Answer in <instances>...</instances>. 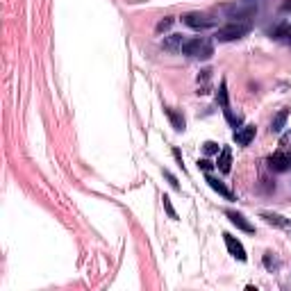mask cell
Segmentation results:
<instances>
[{"mask_svg":"<svg viewBox=\"0 0 291 291\" xmlns=\"http://www.w3.org/2000/svg\"><path fill=\"white\" fill-rule=\"evenodd\" d=\"M261 218H264L269 225H275V227H289V221L284 216H280V214H273V212H264L261 214Z\"/></svg>","mask_w":291,"mask_h":291,"instance_id":"obj_14","label":"cell"},{"mask_svg":"<svg viewBox=\"0 0 291 291\" xmlns=\"http://www.w3.org/2000/svg\"><path fill=\"white\" fill-rule=\"evenodd\" d=\"M182 52L187 57H196V60H210V57L214 55V43H212V39L196 37V39L184 41Z\"/></svg>","mask_w":291,"mask_h":291,"instance_id":"obj_1","label":"cell"},{"mask_svg":"<svg viewBox=\"0 0 291 291\" xmlns=\"http://www.w3.org/2000/svg\"><path fill=\"white\" fill-rule=\"evenodd\" d=\"M205 182H207V184H210V187H212V189H214V191H216V193H221V196H223V198H227V200H232V198H235V193H232V191H230V189H227V187H225V184H223L221 180H216V178L207 176V178H205Z\"/></svg>","mask_w":291,"mask_h":291,"instance_id":"obj_10","label":"cell"},{"mask_svg":"<svg viewBox=\"0 0 291 291\" xmlns=\"http://www.w3.org/2000/svg\"><path fill=\"white\" fill-rule=\"evenodd\" d=\"M173 23H176V18H173V16H166V18H162V21L157 23V32H166L168 27L173 25Z\"/></svg>","mask_w":291,"mask_h":291,"instance_id":"obj_18","label":"cell"},{"mask_svg":"<svg viewBox=\"0 0 291 291\" xmlns=\"http://www.w3.org/2000/svg\"><path fill=\"white\" fill-rule=\"evenodd\" d=\"M271 37H273V39L291 37V25H289V23H278L275 27H271Z\"/></svg>","mask_w":291,"mask_h":291,"instance_id":"obj_15","label":"cell"},{"mask_svg":"<svg viewBox=\"0 0 291 291\" xmlns=\"http://www.w3.org/2000/svg\"><path fill=\"white\" fill-rule=\"evenodd\" d=\"M230 164H232V153H230V148H223L221 155H218V162H216L218 171H221V173H230Z\"/></svg>","mask_w":291,"mask_h":291,"instance_id":"obj_12","label":"cell"},{"mask_svg":"<svg viewBox=\"0 0 291 291\" xmlns=\"http://www.w3.org/2000/svg\"><path fill=\"white\" fill-rule=\"evenodd\" d=\"M221 12L225 14L227 18H235V21H248L250 16H255L257 7L253 3H246V5H225L221 7Z\"/></svg>","mask_w":291,"mask_h":291,"instance_id":"obj_3","label":"cell"},{"mask_svg":"<svg viewBox=\"0 0 291 291\" xmlns=\"http://www.w3.org/2000/svg\"><path fill=\"white\" fill-rule=\"evenodd\" d=\"M282 9H284V12H291V0H284V3H282Z\"/></svg>","mask_w":291,"mask_h":291,"instance_id":"obj_25","label":"cell"},{"mask_svg":"<svg viewBox=\"0 0 291 291\" xmlns=\"http://www.w3.org/2000/svg\"><path fill=\"white\" fill-rule=\"evenodd\" d=\"M244 3H253V0H244Z\"/></svg>","mask_w":291,"mask_h":291,"instance_id":"obj_26","label":"cell"},{"mask_svg":"<svg viewBox=\"0 0 291 291\" xmlns=\"http://www.w3.org/2000/svg\"><path fill=\"white\" fill-rule=\"evenodd\" d=\"M269 166L273 168V171H278V173H282V171H289L291 168V153H275L273 157L269 159Z\"/></svg>","mask_w":291,"mask_h":291,"instance_id":"obj_5","label":"cell"},{"mask_svg":"<svg viewBox=\"0 0 291 291\" xmlns=\"http://www.w3.org/2000/svg\"><path fill=\"white\" fill-rule=\"evenodd\" d=\"M287 119H289V109H280L278 114L273 116V121H271V132H282Z\"/></svg>","mask_w":291,"mask_h":291,"instance_id":"obj_11","label":"cell"},{"mask_svg":"<svg viewBox=\"0 0 291 291\" xmlns=\"http://www.w3.org/2000/svg\"><path fill=\"white\" fill-rule=\"evenodd\" d=\"M162 200H164V210H166V214H168V216H171V218H178V214H176V210H173V205H171V198H168V196H164V198H162Z\"/></svg>","mask_w":291,"mask_h":291,"instance_id":"obj_19","label":"cell"},{"mask_svg":"<svg viewBox=\"0 0 291 291\" xmlns=\"http://www.w3.org/2000/svg\"><path fill=\"white\" fill-rule=\"evenodd\" d=\"M216 100H218V105H221V107H227V86H225V82H221V86H218Z\"/></svg>","mask_w":291,"mask_h":291,"instance_id":"obj_17","label":"cell"},{"mask_svg":"<svg viewBox=\"0 0 291 291\" xmlns=\"http://www.w3.org/2000/svg\"><path fill=\"white\" fill-rule=\"evenodd\" d=\"M202 148H205V153H207V155L218 153V143H214V141H205V143H202Z\"/></svg>","mask_w":291,"mask_h":291,"instance_id":"obj_22","label":"cell"},{"mask_svg":"<svg viewBox=\"0 0 291 291\" xmlns=\"http://www.w3.org/2000/svg\"><path fill=\"white\" fill-rule=\"evenodd\" d=\"M225 119H227V123H230L232 128H239V125L244 123V116H241V114H235V111L227 109V107H225Z\"/></svg>","mask_w":291,"mask_h":291,"instance_id":"obj_16","label":"cell"},{"mask_svg":"<svg viewBox=\"0 0 291 291\" xmlns=\"http://www.w3.org/2000/svg\"><path fill=\"white\" fill-rule=\"evenodd\" d=\"M198 168H200V171H212L214 164H212L210 159H198Z\"/></svg>","mask_w":291,"mask_h":291,"instance_id":"obj_24","label":"cell"},{"mask_svg":"<svg viewBox=\"0 0 291 291\" xmlns=\"http://www.w3.org/2000/svg\"><path fill=\"white\" fill-rule=\"evenodd\" d=\"M255 132H257L255 125H241V128H237V132L232 139H235L239 146H248L255 139Z\"/></svg>","mask_w":291,"mask_h":291,"instance_id":"obj_7","label":"cell"},{"mask_svg":"<svg viewBox=\"0 0 291 291\" xmlns=\"http://www.w3.org/2000/svg\"><path fill=\"white\" fill-rule=\"evenodd\" d=\"M162 173H164V178H166L168 184H171L173 189H180V182H178V178L173 176V173H168V171H162Z\"/></svg>","mask_w":291,"mask_h":291,"instance_id":"obj_21","label":"cell"},{"mask_svg":"<svg viewBox=\"0 0 291 291\" xmlns=\"http://www.w3.org/2000/svg\"><path fill=\"white\" fill-rule=\"evenodd\" d=\"M223 239H225V246H227V250H230V255H232V257H237L239 261H246V259H248V257H246L244 246H241L239 241L235 239V237L227 235V232H225V235H223Z\"/></svg>","mask_w":291,"mask_h":291,"instance_id":"obj_6","label":"cell"},{"mask_svg":"<svg viewBox=\"0 0 291 291\" xmlns=\"http://www.w3.org/2000/svg\"><path fill=\"white\" fill-rule=\"evenodd\" d=\"M250 32V23L248 21H232L227 23V25L218 27L214 39L216 41H237V39L246 37Z\"/></svg>","mask_w":291,"mask_h":291,"instance_id":"obj_2","label":"cell"},{"mask_svg":"<svg viewBox=\"0 0 291 291\" xmlns=\"http://www.w3.org/2000/svg\"><path fill=\"white\" fill-rule=\"evenodd\" d=\"M225 216L230 218V223H235L239 230H244V232H255V227H253V223L250 221H246V216L244 214H239V212H225Z\"/></svg>","mask_w":291,"mask_h":291,"instance_id":"obj_8","label":"cell"},{"mask_svg":"<svg viewBox=\"0 0 291 291\" xmlns=\"http://www.w3.org/2000/svg\"><path fill=\"white\" fill-rule=\"evenodd\" d=\"M264 264H266V269H275V266H278V261L273 259V253H266L264 255Z\"/></svg>","mask_w":291,"mask_h":291,"instance_id":"obj_23","label":"cell"},{"mask_svg":"<svg viewBox=\"0 0 291 291\" xmlns=\"http://www.w3.org/2000/svg\"><path fill=\"white\" fill-rule=\"evenodd\" d=\"M164 111H166V116H168V119H171L173 128H176L178 132H182V130H184V125H187V123H184V116L180 114V111L171 109V107H164Z\"/></svg>","mask_w":291,"mask_h":291,"instance_id":"obj_13","label":"cell"},{"mask_svg":"<svg viewBox=\"0 0 291 291\" xmlns=\"http://www.w3.org/2000/svg\"><path fill=\"white\" fill-rule=\"evenodd\" d=\"M184 25L193 27V30H207V27H214L216 25V18L207 16V14H200V12H189L182 16Z\"/></svg>","mask_w":291,"mask_h":291,"instance_id":"obj_4","label":"cell"},{"mask_svg":"<svg viewBox=\"0 0 291 291\" xmlns=\"http://www.w3.org/2000/svg\"><path fill=\"white\" fill-rule=\"evenodd\" d=\"M212 77V69H205V71H200V75H198V82H202V89H207V80Z\"/></svg>","mask_w":291,"mask_h":291,"instance_id":"obj_20","label":"cell"},{"mask_svg":"<svg viewBox=\"0 0 291 291\" xmlns=\"http://www.w3.org/2000/svg\"><path fill=\"white\" fill-rule=\"evenodd\" d=\"M182 46H184V39L182 35H171V37H164V41H162V48L166 52H180L182 50Z\"/></svg>","mask_w":291,"mask_h":291,"instance_id":"obj_9","label":"cell"}]
</instances>
